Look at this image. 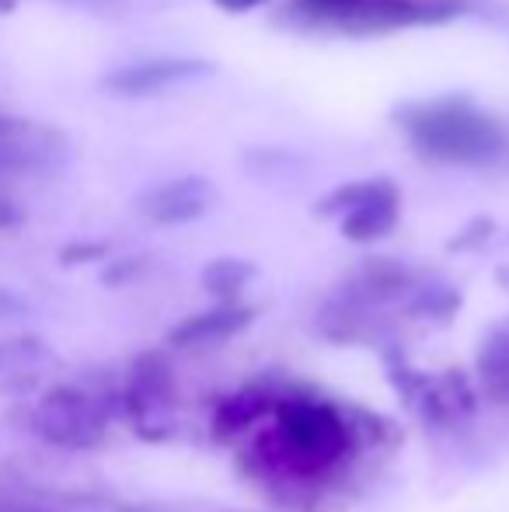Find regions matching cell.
Returning a JSON list of instances; mask_svg holds the SVG:
<instances>
[{"label": "cell", "mask_w": 509, "mask_h": 512, "mask_svg": "<svg viewBox=\"0 0 509 512\" xmlns=\"http://www.w3.org/2000/svg\"><path fill=\"white\" fill-rule=\"evenodd\" d=\"M363 432L367 425L335 401L307 387H279L269 418L241 450V467L262 485L318 492L353 464L363 450Z\"/></svg>", "instance_id": "cell-1"}, {"label": "cell", "mask_w": 509, "mask_h": 512, "mask_svg": "<svg viewBox=\"0 0 509 512\" xmlns=\"http://www.w3.org/2000/svg\"><path fill=\"white\" fill-rule=\"evenodd\" d=\"M391 122L412 154L440 168H468L509 175V122L464 95L405 102Z\"/></svg>", "instance_id": "cell-2"}, {"label": "cell", "mask_w": 509, "mask_h": 512, "mask_svg": "<svg viewBox=\"0 0 509 512\" xmlns=\"http://www.w3.org/2000/svg\"><path fill=\"white\" fill-rule=\"evenodd\" d=\"M178 398L175 366L164 352H140L129 363L126 387L116 394L119 411L133 422V432L150 443L168 436V411Z\"/></svg>", "instance_id": "cell-3"}, {"label": "cell", "mask_w": 509, "mask_h": 512, "mask_svg": "<svg viewBox=\"0 0 509 512\" xmlns=\"http://www.w3.org/2000/svg\"><path fill=\"white\" fill-rule=\"evenodd\" d=\"M109 415L105 398H91L77 387H53L32 411V429L63 450H91L105 439Z\"/></svg>", "instance_id": "cell-4"}, {"label": "cell", "mask_w": 509, "mask_h": 512, "mask_svg": "<svg viewBox=\"0 0 509 512\" xmlns=\"http://www.w3.org/2000/svg\"><path fill=\"white\" fill-rule=\"evenodd\" d=\"M213 70H217V63L203 60V56H140V60L123 63V67H112L102 77V91L112 98H154L161 91L178 88V84L199 81Z\"/></svg>", "instance_id": "cell-5"}, {"label": "cell", "mask_w": 509, "mask_h": 512, "mask_svg": "<svg viewBox=\"0 0 509 512\" xmlns=\"http://www.w3.org/2000/svg\"><path fill=\"white\" fill-rule=\"evenodd\" d=\"M468 11V0H360L353 14L339 25L346 35H384L401 28L443 25Z\"/></svg>", "instance_id": "cell-6"}, {"label": "cell", "mask_w": 509, "mask_h": 512, "mask_svg": "<svg viewBox=\"0 0 509 512\" xmlns=\"http://www.w3.org/2000/svg\"><path fill=\"white\" fill-rule=\"evenodd\" d=\"M70 161V140L53 126L25 119L0 136V182L32 175H53Z\"/></svg>", "instance_id": "cell-7"}, {"label": "cell", "mask_w": 509, "mask_h": 512, "mask_svg": "<svg viewBox=\"0 0 509 512\" xmlns=\"http://www.w3.org/2000/svg\"><path fill=\"white\" fill-rule=\"evenodd\" d=\"M136 206L157 227H182V223L203 220L217 206V185L203 175H182L147 189Z\"/></svg>", "instance_id": "cell-8"}, {"label": "cell", "mask_w": 509, "mask_h": 512, "mask_svg": "<svg viewBox=\"0 0 509 512\" xmlns=\"http://www.w3.org/2000/svg\"><path fill=\"white\" fill-rule=\"evenodd\" d=\"M401 220V189L391 178H370L360 185L356 203L342 213L339 230L353 244H374L384 241Z\"/></svg>", "instance_id": "cell-9"}, {"label": "cell", "mask_w": 509, "mask_h": 512, "mask_svg": "<svg viewBox=\"0 0 509 512\" xmlns=\"http://www.w3.org/2000/svg\"><path fill=\"white\" fill-rule=\"evenodd\" d=\"M255 321V307L248 304H213L206 310H196L185 321H178L168 331V349L178 352H196V349H213L224 345L231 338H238L241 331H248V324Z\"/></svg>", "instance_id": "cell-10"}, {"label": "cell", "mask_w": 509, "mask_h": 512, "mask_svg": "<svg viewBox=\"0 0 509 512\" xmlns=\"http://www.w3.org/2000/svg\"><path fill=\"white\" fill-rule=\"evenodd\" d=\"M276 398H279V387L262 384V380L227 394V398L213 408V418H210L213 439H217V443H234V439L252 436L258 425L269 418Z\"/></svg>", "instance_id": "cell-11"}, {"label": "cell", "mask_w": 509, "mask_h": 512, "mask_svg": "<svg viewBox=\"0 0 509 512\" xmlns=\"http://www.w3.org/2000/svg\"><path fill=\"white\" fill-rule=\"evenodd\" d=\"M478 370V387H482V398H489L492 405L509 408V324L499 331H492L482 342L475 359Z\"/></svg>", "instance_id": "cell-12"}, {"label": "cell", "mask_w": 509, "mask_h": 512, "mask_svg": "<svg viewBox=\"0 0 509 512\" xmlns=\"http://www.w3.org/2000/svg\"><path fill=\"white\" fill-rule=\"evenodd\" d=\"M255 279V265L248 258H213L203 269V286L217 304H238L245 286Z\"/></svg>", "instance_id": "cell-13"}, {"label": "cell", "mask_w": 509, "mask_h": 512, "mask_svg": "<svg viewBox=\"0 0 509 512\" xmlns=\"http://www.w3.org/2000/svg\"><path fill=\"white\" fill-rule=\"evenodd\" d=\"M457 307H461V293L443 283H419V290L408 297V314L415 317H440V321H447Z\"/></svg>", "instance_id": "cell-14"}, {"label": "cell", "mask_w": 509, "mask_h": 512, "mask_svg": "<svg viewBox=\"0 0 509 512\" xmlns=\"http://www.w3.org/2000/svg\"><path fill=\"white\" fill-rule=\"evenodd\" d=\"M109 255V244L105 241H70L60 248V262L63 265H88L98 262V258Z\"/></svg>", "instance_id": "cell-15"}, {"label": "cell", "mask_w": 509, "mask_h": 512, "mask_svg": "<svg viewBox=\"0 0 509 512\" xmlns=\"http://www.w3.org/2000/svg\"><path fill=\"white\" fill-rule=\"evenodd\" d=\"M143 272V258H123V262H112L105 269V286H123L129 279H136Z\"/></svg>", "instance_id": "cell-16"}, {"label": "cell", "mask_w": 509, "mask_h": 512, "mask_svg": "<svg viewBox=\"0 0 509 512\" xmlns=\"http://www.w3.org/2000/svg\"><path fill=\"white\" fill-rule=\"evenodd\" d=\"M25 209H21L18 203H14L11 196H4V192H0V234H4V230H18V227H25Z\"/></svg>", "instance_id": "cell-17"}, {"label": "cell", "mask_w": 509, "mask_h": 512, "mask_svg": "<svg viewBox=\"0 0 509 512\" xmlns=\"http://www.w3.org/2000/svg\"><path fill=\"white\" fill-rule=\"evenodd\" d=\"M489 230H492V220H475L468 227V234H461V237H454V244H450V248H471V244L475 241H482V237H489Z\"/></svg>", "instance_id": "cell-18"}, {"label": "cell", "mask_w": 509, "mask_h": 512, "mask_svg": "<svg viewBox=\"0 0 509 512\" xmlns=\"http://www.w3.org/2000/svg\"><path fill=\"white\" fill-rule=\"evenodd\" d=\"M18 314H25V300L11 290H0V321H4V317H18Z\"/></svg>", "instance_id": "cell-19"}, {"label": "cell", "mask_w": 509, "mask_h": 512, "mask_svg": "<svg viewBox=\"0 0 509 512\" xmlns=\"http://www.w3.org/2000/svg\"><path fill=\"white\" fill-rule=\"evenodd\" d=\"M265 0H213V7H220L224 14H248L255 7H262Z\"/></svg>", "instance_id": "cell-20"}, {"label": "cell", "mask_w": 509, "mask_h": 512, "mask_svg": "<svg viewBox=\"0 0 509 512\" xmlns=\"http://www.w3.org/2000/svg\"><path fill=\"white\" fill-rule=\"evenodd\" d=\"M0 512H56V509L32 506V502H0Z\"/></svg>", "instance_id": "cell-21"}, {"label": "cell", "mask_w": 509, "mask_h": 512, "mask_svg": "<svg viewBox=\"0 0 509 512\" xmlns=\"http://www.w3.org/2000/svg\"><path fill=\"white\" fill-rule=\"evenodd\" d=\"M21 122H25V119H21V115H11V112H0V136H4V133H11V129H18V126H21Z\"/></svg>", "instance_id": "cell-22"}, {"label": "cell", "mask_w": 509, "mask_h": 512, "mask_svg": "<svg viewBox=\"0 0 509 512\" xmlns=\"http://www.w3.org/2000/svg\"><path fill=\"white\" fill-rule=\"evenodd\" d=\"M18 7V0H0V14H11Z\"/></svg>", "instance_id": "cell-23"}, {"label": "cell", "mask_w": 509, "mask_h": 512, "mask_svg": "<svg viewBox=\"0 0 509 512\" xmlns=\"http://www.w3.org/2000/svg\"><path fill=\"white\" fill-rule=\"evenodd\" d=\"M4 352H7V349H4V345H0V356H4Z\"/></svg>", "instance_id": "cell-24"}]
</instances>
